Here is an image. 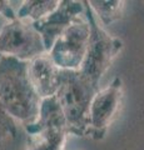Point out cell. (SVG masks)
Here are the masks:
<instances>
[{"label":"cell","instance_id":"obj_11","mask_svg":"<svg viewBox=\"0 0 144 150\" xmlns=\"http://www.w3.org/2000/svg\"><path fill=\"white\" fill-rule=\"evenodd\" d=\"M89 5L95 15H98L104 25H109L111 23L119 20L123 16L124 1L122 0H109V1H99V0H90Z\"/></svg>","mask_w":144,"mask_h":150},{"label":"cell","instance_id":"obj_12","mask_svg":"<svg viewBox=\"0 0 144 150\" xmlns=\"http://www.w3.org/2000/svg\"><path fill=\"white\" fill-rule=\"evenodd\" d=\"M18 128L15 119L6 111V109L0 103V146L3 142L8 138L14 139L16 137Z\"/></svg>","mask_w":144,"mask_h":150},{"label":"cell","instance_id":"obj_2","mask_svg":"<svg viewBox=\"0 0 144 150\" xmlns=\"http://www.w3.org/2000/svg\"><path fill=\"white\" fill-rule=\"evenodd\" d=\"M99 86L79 70H60V84L55 98L68 125V133L87 137L89 133V109Z\"/></svg>","mask_w":144,"mask_h":150},{"label":"cell","instance_id":"obj_14","mask_svg":"<svg viewBox=\"0 0 144 150\" xmlns=\"http://www.w3.org/2000/svg\"><path fill=\"white\" fill-rule=\"evenodd\" d=\"M6 23H8V20L4 16H1L0 15V33H1V30H3V28L6 25Z\"/></svg>","mask_w":144,"mask_h":150},{"label":"cell","instance_id":"obj_1","mask_svg":"<svg viewBox=\"0 0 144 150\" xmlns=\"http://www.w3.org/2000/svg\"><path fill=\"white\" fill-rule=\"evenodd\" d=\"M0 103L24 125L38 118L41 99L28 75V63L13 56L0 58Z\"/></svg>","mask_w":144,"mask_h":150},{"label":"cell","instance_id":"obj_15","mask_svg":"<svg viewBox=\"0 0 144 150\" xmlns=\"http://www.w3.org/2000/svg\"><path fill=\"white\" fill-rule=\"evenodd\" d=\"M0 58H1V54H0Z\"/></svg>","mask_w":144,"mask_h":150},{"label":"cell","instance_id":"obj_9","mask_svg":"<svg viewBox=\"0 0 144 150\" xmlns=\"http://www.w3.org/2000/svg\"><path fill=\"white\" fill-rule=\"evenodd\" d=\"M28 75L41 100L55 96L60 84V69L54 64L49 53L28 62Z\"/></svg>","mask_w":144,"mask_h":150},{"label":"cell","instance_id":"obj_3","mask_svg":"<svg viewBox=\"0 0 144 150\" xmlns=\"http://www.w3.org/2000/svg\"><path fill=\"white\" fill-rule=\"evenodd\" d=\"M84 15L89 24V41L87 53L79 71L87 79L99 86V81L105 71L123 49V41L119 38L109 35L98 24L96 15L88 1H83Z\"/></svg>","mask_w":144,"mask_h":150},{"label":"cell","instance_id":"obj_7","mask_svg":"<svg viewBox=\"0 0 144 150\" xmlns=\"http://www.w3.org/2000/svg\"><path fill=\"white\" fill-rule=\"evenodd\" d=\"M123 101V83L115 76L104 89H99L94 95L89 109V133L88 137L101 140L119 112Z\"/></svg>","mask_w":144,"mask_h":150},{"label":"cell","instance_id":"obj_8","mask_svg":"<svg viewBox=\"0 0 144 150\" xmlns=\"http://www.w3.org/2000/svg\"><path fill=\"white\" fill-rule=\"evenodd\" d=\"M84 14L83 1L62 0L53 13L38 21L31 23L33 28L40 34L46 53L53 48L57 39L65 31L78 16Z\"/></svg>","mask_w":144,"mask_h":150},{"label":"cell","instance_id":"obj_5","mask_svg":"<svg viewBox=\"0 0 144 150\" xmlns=\"http://www.w3.org/2000/svg\"><path fill=\"white\" fill-rule=\"evenodd\" d=\"M46 53L43 39L31 23L15 19L8 21L0 33V54L21 62H30Z\"/></svg>","mask_w":144,"mask_h":150},{"label":"cell","instance_id":"obj_13","mask_svg":"<svg viewBox=\"0 0 144 150\" xmlns=\"http://www.w3.org/2000/svg\"><path fill=\"white\" fill-rule=\"evenodd\" d=\"M11 1L0 0V15L4 16L8 21H13L16 19V11L11 6Z\"/></svg>","mask_w":144,"mask_h":150},{"label":"cell","instance_id":"obj_10","mask_svg":"<svg viewBox=\"0 0 144 150\" xmlns=\"http://www.w3.org/2000/svg\"><path fill=\"white\" fill-rule=\"evenodd\" d=\"M58 5V0H26L20 4L19 9L16 10V19H29L30 23L38 21L53 13Z\"/></svg>","mask_w":144,"mask_h":150},{"label":"cell","instance_id":"obj_6","mask_svg":"<svg viewBox=\"0 0 144 150\" xmlns=\"http://www.w3.org/2000/svg\"><path fill=\"white\" fill-rule=\"evenodd\" d=\"M89 41V24L78 16L60 35L48 53L60 70H79Z\"/></svg>","mask_w":144,"mask_h":150},{"label":"cell","instance_id":"obj_4","mask_svg":"<svg viewBox=\"0 0 144 150\" xmlns=\"http://www.w3.org/2000/svg\"><path fill=\"white\" fill-rule=\"evenodd\" d=\"M26 150H64L68 125L55 96L43 99L39 115L33 123L26 124Z\"/></svg>","mask_w":144,"mask_h":150}]
</instances>
